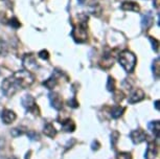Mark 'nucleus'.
Listing matches in <instances>:
<instances>
[{"instance_id": "obj_10", "label": "nucleus", "mask_w": 160, "mask_h": 159, "mask_svg": "<svg viewBox=\"0 0 160 159\" xmlns=\"http://www.w3.org/2000/svg\"><path fill=\"white\" fill-rule=\"evenodd\" d=\"M158 155V149L155 143H150L146 152V159H154Z\"/></svg>"}, {"instance_id": "obj_22", "label": "nucleus", "mask_w": 160, "mask_h": 159, "mask_svg": "<svg viewBox=\"0 0 160 159\" xmlns=\"http://www.w3.org/2000/svg\"><path fill=\"white\" fill-rule=\"evenodd\" d=\"M107 90L108 91H114L115 90V80L113 79L112 77H108V81H107Z\"/></svg>"}, {"instance_id": "obj_25", "label": "nucleus", "mask_w": 160, "mask_h": 159, "mask_svg": "<svg viewBox=\"0 0 160 159\" xmlns=\"http://www.w3.org/2000/svg\"><path fill=\"white\" fill-rule=\"evenodd\" d=\"M149 38H150V41L152 42V45H153V49L156 51V52H158V49H159L158 41H157L155 38H153V37H149Z\"/></svg>"}, {"instance_id": "obj_17", "label": "nucleus", "mask_w": 160, "mask_h": 159, "mask_svg": "<svg viewBox=\"0 0 160 159\" xmlns=\"http://www.w3.org/2000/svg\"><path fill=\"white\" fill-rule=\"evenodd\" d=\"M56 84H58V80H56V78L53 77V75L46 80L45 82H43V85L47 88V89H53V88L56 86Z\"/></svg>"}, {"instance_id": "obj_9", "label": "nucleus", "mask_w": 160, "mask_h": 159, "mask_svg": "<svg viewBox=\"0 0 160 159\" xmlns=\"http://www.w3.org/2000/svg\"><path fill=\"white\" fill-rule=\"evenodd\" d=\"M153 21H154V18H153V15H152L150 12H147L144 15H142V18H141V26L144 31L149 29L153 25Z\"/></svg>"}, {"instance_id": "obj_31", "label": "nucleus", "mask_w": 160, "mask_h": 159, "mask_svg": "<svg viewBox=\"0 0 160 159\" xmlns=\"http://www.w3.org/2000/svg\"><path fill=\"white\" fill-rule=\"evenodd\" d=\"M154 4L157 9H159V4H160V0H154Z\"/></svg>"}, {"instance_id": "obj_15", "label": "nucleus", "mask_w": 160, "mask_h": 159, "mask_svg": "<svg viewBox=\"0 0 160 159\" xmlns=\"http://www.w3.org/2000/svg\"><path fill=\"white\" fill-rule=\"evenodd\" d=\"M125 107L115 106V107H113V108L111 109V116L113 117V118H115V119L119 118V117L125 113Z\"/></svg>"}, {"instance_id": "obj_7", "label": "nucleus", "mask_w": 160, "mask_h": 159, "mask_svg": "<svg viewBox=\"0 0 160 159\" xmlns=\"http://www.w3.org/2000/svg\"><path fill=\"white\" fill-rule=\"evenodd\" d=\"M16 117H17L16 113H15L14 111H12V110H9V109L2 110V112H1V119H2V121H3L5 125L12 124L15 121V119H16Z\"/></svg>"}, {"instance_id": "obj_28", "label": "nucleus", "mask_w": 160, "mask_h": 159, "mask_svg": "<svg viewBox=\"0 0 160 159\" xmlns=\"http://www.w3.org/2000/svg\"><path fill=\"white\" fill-rule=\"evenodd\" d=\"M117 159H132V156L130 153L127 152H122L117 155Z\"/></svg>"}, {"instance_id": "obj_21", "label": "nucleus", "mask_w": 160, "mask_h": 159, "mask_svg": "<svg viewBox=\"0 0 160 159\" xmlns=\"http://www.w3.org/2000/svg\"><path fill=\"white\" fill-rule=\"evenodd\" d=\"M119 132L118 131H113L112 134H111V143H112V146L115 148L116 146V143H118V139H119Z\"/></svg>"}, {"instance_id": "obj_5", "label": "nucleus", "mask_w": 160, "mask_h": 159, "mask_svg": "<svg viewBox=\"0 0 160 159\" xmlns=\"http://www.w3.org/2000/svg\"><path fill=\"white\" fill-rule=\"evenodd\" d=\"M147 133L142 130V129L134 130V131L131 132V134H130V138H131L133 143H135V145H138V143H144V141L147 139Z\"/></svg>"}, {"instance_id": "obj_34", "label": "nucleus", "mask_w": 160, "mask_h": 159, "mask_svg": "<svg viewBox=\"0 0 160 159\" xmlns=\"http://www.w3.org/2000/svg\"><path fill=\"white\" fill-rule=\"evenodd\" d=\"M9 159H17L16 157H11V158H9Z\"/></svg>"}, {"instance_id": "obj_26", "label": "nucleus", "mask_w": 160, "mask_h": 159, "mask_svg": "<svg viewBox=\"0 0 160 159\" xmlns=\"http://www.w3.org/2000/svg\"><path fill=\"white\" fill-rule=\"evenodd\" d=\"M9 24L12 26V27H14V28H19V27H20V26H21L20 22L17 20L16 18L11 19V20H9Z\"/></svg>"}, {"instance_id": "obj_8", "label": "nucleus", "mask_w": 160, "mask_h": 159, "mask_svg": "<svg viewBox=\"0 0 160 159\" xmlns=\"http://www.w3.org/2000/svg\"><path fill=\"white\" fill-rule=\"evenodd\" d=\"M144 97H146V93L144 92V90L135 89L129 96V103L130 104H136L138 102H141Z\"/></svg>"}, {"instance_id": "obj_16", "label": "nucleus", "mask_w": 160, "mask_h": 159, "mask_svg": "<svg viewBox=\"0 0 160 159\" xmlns=\"http://www.w3.org/2000/svg\"><path fill=\"white\" fill-rule=\"evenodd\" d=\"M149 129L156 135V137H159V131H160V123L159 121H155L149 124Z\"/></svg>"}, {"instance_id": "obj_23", "label": "nucleus", "mask_w": 160, "mask_h": 159, "mask_svg": "<svg viewBox=\"0 0 160 159\" xmlns=\"http://www.w3.org/2000/svg\"><path fill=\"white\" fill-rule=\"evenodd\" d=\"M7 53V45L2 39H0V55L5 56Z\"/></svg>"}, {"instance_id": "obj_18", "label": "nucleus", "mask_w": 160, "mask_h": 159, "mask_svg": "<svg viewBox=\"0 0 160 159\" xmlns=\"http://www.w3.org/2000/svg\"><path fill=\"white\" fill-rule=\"evenodd\" d=\"M25 131H26L25 127H18V128L13 129L11 134L14 136V137H18V136H20V135H23V134L25 133Z\"/></svg>"}, {"instance_id": "obj_1", "label": "nucleus", "mask_w": 160, "mask_h": 159, "mask_svg": "<svg viewBox=\"0 0 160 159\" xmlns=\"http://www.w3.org/2000/svg\"><path fill=\"white\" fill-rule=\"evenodd\" d=\"M35 82V77L28 70H19L2 82V91L7 97H11L19 89H26Z\"/></svg>"}, {"instance_id": "obj_30", "label": "nucleus", "mask_w": 160, "mask_h": 159, "mask_svg": "<svg viewBox=\"0 0 160 159\" xmlns=\"http://www.w3.org/2000/svg\"><path fill=\"white\" fill-rule=\"evenodd\" d=\"M100 143H98L97 140H94L92 143V145H91V149H92L93 151H97L98 149H100Z\"/></svg>"}, {"instance_id": "obj_19", "label": "nucleus", "mask_w": 160, "mask_h": 159, "mask_svg": "<svg viewBox=\"0 0 160 159\" xmlns=\"http://www.w3.org/2000/svg\"><path fill=\"white\" fill-rule=\"evenodd\" d=\"M153 73L156 78V80L159 79V73H160V64H159V58H157L153 62Z\"/></svg>"}, {"instance_id": "obj_6", "label": "nucleus", "mask_w": 160, "mask_h": 159, "mask_svg": "<svg viewBox=\"0 0 160 159\" xmlns=\"http://www.w3.org/2000/svg\"><path fill=\"white\" fill-rule=\"evenodd\" d=\"M49 101H50L51 107H53L56 110H61L63 108V99L59 93L56 92H50L48 94Z\"/></svg>"}, {"instance_id": "obj_4", "label": "nucleus", "mask_w": 160, "mask_h": 159, "mask_svg": "<svg viewBox=\"0 0 160 159\" xmlns=\"http://www.w3.org/2000/svg\"><path fill=\"white\" fill-rule=\"evenodd\" d=\"M22 106L24 107L27 111L31 113H33L34 115H40V109L37 106L36 101L31 95H25V96L22 97L21 99Z\"/></svg>"}, {"instance_id": "obj_13", "label": "nucleus", "mask_w": 160, "mask_h": 159, "mask_svg": "<svg viewBox=\"0 0 160 159\" xmlns=\"http://www.w3.org/2000/svg\"><path fill=\"white\" fill-rule=\"evenodd\" d=\"M62 129L65 132H68V133L73 132L75 130V121H73L72 119H70V118H67V119H65V121H62Z\"/></svg>"}, {"instance_id": "obj_24", "label": "nucleus", "mask_w": 160, "mask_h": 159, "mask_svg": "<svg viewBox=\"0 0 160 159\" xmlns=\"http://www.w3.org/2000/svg\"><path fill=\"white\" fill-rule=\"evenodd\" d=\"M27 136L31 139V140H39V139H40V136H39V134L37 133L36 131H34V130L28 131L27 132Z\"/></svg>"}, {"instance_id": "obj_2", "label": "nucleus", "mask_w": 160, "mask_h": 159, "mask_svg": "<svg viewBox=\"0 0 160 159\" xmlns=\"http://www.w3.org/2000/svg\"><path fill=\"white\" fill-rule=\"evenodd\" d=\"M83 20L78 21L77 25L73 26V29L71 31V36H72L73 40L77 43H84L87 41L88 38V31H87V20L88 17L84 15Z\"/></svg>"}, {"instance_id": "obj_32", "label": "nucleus", "mask_w": 160, "mask_h": 159, "mask_svg": "<svg viewBox=\"0 0 160 159\" xmlns=\"http://www.w3.org/2000/svg\"><path fill=\"white\" fill-rule=\"evenodd\" d=\"M155 107H156L157 110H159V101H156V102H155Z\"/></svg>"}, {"instance_id": "obj_33", "label": "nucleus", "mask_w": 160, "mask_h": 159, "mask_svg": "<svg viewBox=\"0 0 160 159\" xmlns=\"http://www.w3.org/2000/svg\"><path fill=\"white\" fill-rule=\"evenodd\" d=\"M78 2H80V3L82 4V3H84V2H85V0H78Z\"/></svg>"}, {"instance_id": "obj_27", "label": "nucleus", "mask_w": 160, "mask_h": 159, "mask_svg": "<svg viewBox=\"0 0 160 159\" xmlns=\"http://www.w3.org/2000/svg\"><path fill=\"white\" fill-rule=\"evenodd\" d=\"M39 58H41L42 60H48L49 59V52L45 49L41 50L40 52H39Z\"/></svg>"}, {"instance_id": "obj_14", "label": "nucleus", "mask_w": 160, "mask_h": 159, "mask_svg": "<svg viewBox=\"0 0 160 159\" xmlns=\"http://www.w3.org/2000/svg\"><path fill=\"white\" fill-rule=\"evenodd\" d=\"M43 133L45 134L46 136H48V137L53 138L56 137V130L51 124H46L43 128Z\"/></svg>"}, {"instance_id": "obj_11", "label": "nucleus", "mask_w": 160, "mask_h": 159, "mask_svg": "<svg viewBox=\"0 0 160 159\" xmlns=\"http://www.w3.org/2000/svg\"><path fill=\"white\" fill-rule=\"evenodd\" d=\"M122 11H132V12H139L140 7L138 5V3L134 1H124L122 3Z\"/></svg>"}, {"instance_id": "obj_3", "label": "nucleus", "mask_w": 160, "mask_h": 159, "mask_svg": "<svg viewBox=\"0 0 160 159\" xmlns=\"http://www.w3.org/2000/svg\"><path fill=\"white\" fill-rule=\"evenodd\" d=\"M118 62L120 66L127 72H132L136 66V57L133 52L129 50H124L119 53Z\"/></svg>"}, {"instance_id": "obj_29", "label": "nucleus", "mask_w": 160, "mask_h": 159, "mask_svg": "<svg viewBox=\"0 0 160 159\" xmlns=\"http://www.w3.org/2000/svg\"><path fill=\"white\" fill-rule=\"evenodd\" d=\"M68 106L72 107V108H78V103L77 102V99H70V101H68Z\"/></svg>"}, {"instance_id": "obj_20", "label": "nucleus", "mask_w": 160, "mask_h": 159, "mask_svg": "<svg viewBox=\"0 0 160 159\" xmlns=\"http://www.w3.org/2000/svg\"><path fill=\"white\" fill-rule=\"evenodd\" d=\"M124 99H125L124 92L120 91V90H116V91L114 90V96H113V99H114L115 103H120Z\"/></svg>"}, {"instance_id": "obj_12", "label": "nucleus", "mask_w": 160, "mask_h": 159, "mask_svg": "<svg viewBox=\"0 0 160 159\" xmlns=\"http://www.w3.org/2000/svg\"><path fill=\"white\" fill-rule=\"evenodd\" d=\"M23 64L25 67L28 68V71L31 69V68L38 67V64H37V62H36V59L33 55H26L23 59Z\"/></svg>"}]
</instances>
